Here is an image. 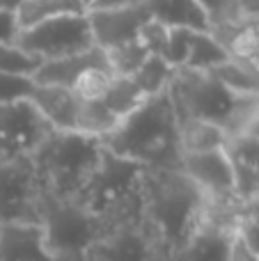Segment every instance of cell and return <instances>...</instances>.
Segmentation results:
<instances>
[{
	"label": "cell",
	"instance_id": "cell-1",
	"mask_svg": "<svg viewBox=\"0 0 259 261\" xmlns=\"http://www.w3.org/2000/svg\"><path fill=\"white\" fill-rule=\"evenodd\" d=\"M110 153L133 161L147 170H179V119L168 92L149 96L140 108L117 124L113 133L101 138Z\"/></svg>",
	"mask_w": 259,
	"mask_h": 261
},
{
	"label": "cell",
	"instance_id": "cell-2",
	"mask_svg": "<svg viewBox=\"0 0 259 261\" xmlns=\"http://www.w3.org/2000/svg\"><path fill=\"white\" fill-rule=\"evenodd\" d=\"M145 170L147 167L115 156L103 147L99 167L76 202L99 218L106 231L113 227L140 225L145 222Z\"/></svg>",
	"mask_w": 259,
	"mask_h": 261
},
{
	"label": "cell",
	"instance_id": "cell-3",
	"mask_svg": "<svg viewBox=\"0 0 259 261\" xmlns=\"http://www.w3.org/2000/svg\"><path fill=\"white\" fill-rule=\"evenodd\" d=\"M103 156L99 138L69 130H53L35 151L37 174L44 195L76 202Z\"/></svg>",
	"mask_w": 259,
	"mask_h": 261
},
{
	"label": "cell",
	"instance_id": "cell-4",
	"mask_svg": "<svg viewBox=\"0 0 259 261\" xmlns=\"http://www.w3.org/2000/svg\"><path fill=\"white\" fill-rule=\"evenodd\" d=\"M142 190L147 222L174 254L200 222L204 195L182 170H145Z\"/></svg>",
	"mask_w": 259,
	"mask_h": 261
},
{
	"label": "cell",
	"instance_id": "cell-5",
	"mask_svg": "<svg viewBox=\"0 0 259 261\" xmlns=\"http://www.w3.org/2000/svg\"><path fill=\"white\" fill-rule=\"evenodd\" d=\"M39 225L55 261H85V254L106 231L103 222L85 206L48 195L41 199Z\"/></svg>",
	"mask_w": 259,
	"mask_h": 261
},
{
	"label": "cell",
	"instance_id": "cell-6",
	"mask_svg": "<svg viewBox=\"0 0 259 261\" xmlns=\"http://www.w3.org/2000/svg\"><path fill=\"white\" fill-rule=\"evenodd\" d=\"M168 94L172 99L177 119L195 117L214 122L223 128L225 119L234 110L241 96L218 83L206 71H193V69H174L172 83L168 87Z\"/></svg>",
	"mask_w": 259,
	"mask_h": 261
},
{
	"label": "cell",
	"instance_id": "cell-7",
	"mask_svg": "<svg viewBox=\"0 0 259 261\" xmlns=\"http://www.w3.org/2000/svg\"><path fill=\"white\" fill-rule=\"evenodd\" d=\"M14 44L32 58L48 62L94 48V37L87 14H64L18 30Z\"/></svg>",
	"mask_w": 259,
	"mask_h": 261
},
{
	"label": "cell",
	"instance_id": "cell-8",
	"mask_svg": "<svg viewBox=\"0 0 259 261\" xmlns=\"http://www.w3.org/2000/svg\"><path fill=\"white\" fill-rule=\"evenodd\" d=\"M44 190L32 156L0 153V225L37 222L41 216Z\"/></svg>",
	"mask_w": 259,
	"mask_h": 261
},
{
	"label": "cell",
	"instance_id": "cell-9",
	"mask_svg": "<svg viewBox=\"0 0 259 261\" xmlns=\"http://www.w3.org/2000/svg\"><path fill=\"white\" fill-rule=\"evenodd\" d=\"M85 261H172L170 245L147 222L108 229L85 254Z\"/></svg>",
	"mask_w": 259,
	"mask_h": 261
},
{
	"label": "cell",
	"instance_id": "cell-10",
	"mask_svg": "<svg viewBox=\"0 0 259 261\" xmlns=\"http://www.w3.org/2000/svg\"><path fill=\"white\" fill-rule=\"evenodd\" d=\"M53 130L30 99L0 103V153L5 156H35Z\"/></svg>",
	"mask_w": 259,
	"mask_h": 261
},
{
	"label": "cell",
	"instance_id": "cell-11",
	"mask_svg": "<svg viewBox=\"0 0 259 261\" xmlns=\"http://www.w3.org/2000/svg\"><path fill=\"white\" fill-rule=\"evenodd\" d=\"M149 18V9L145 3L113 9H87V21L92 28L94 46H99L101 50H110L115 46L138 39L142 25Z\"/></svg>",
	"mask_w": 259,
	"mask_h": 261
},
{
	"label": "cell",
	"instance_id": "cell-12",
	"mask_svg": "<svg viewBox=\"0 0 259 261\" xmlns=\"http://www.w3.org/2000/svg\"><path fill=\"white\" fill-rule=\"evenodd\" d=\"M179 170L191 181H195L202 193H237V174L225 149L186 153L182 156Z\"/></svg>",
	"mask_w": 259,
	"mask_h": 261
},
{
	"label": "cell",
	"instance_id": "cell-13",
	"mask_svg": "<svg viewBox=\"0 0 259 261\" xmlns=\"http://www.w3.org/2000/svg\"><path fill=\"white\" fill-rule=\"evenodd\" d=\"M0 261H55L37 222L0 225Z\"/></svg>",
	"mask_w": 259,
	"mask_h": 261
},
{
	"label": "cell",
	"instance_id": "cell-14",
	"mask_svg": "<svg viewBox=\"0 0 259 261\" xmlns=\"http://www.w3.org/2000/svg\"><path fill=\"white\" fill-rule=\"evenodd\" d=\"M92 67H110L108 58H106V50H101L99 46L78 55H67V58H60V60L41 62L39 69L35 71V76H32V81L37 85H58V87H69L71 90L76 78Z\"/></svg>",
	"mask_w": 259,
	"mask_h": 261
},
{
	"label": "cell",
	"instance_id": "cell-15",
	"mask_svg": "<svg viewBox=\"0 0 259 261\" xmlns=\"http://www.w3.org/2000/svg\"><path fill=\"white\" fill-rule=\"evenodd\" d=\"M30 101L37 106L44 119L55 130L76 133V115H78V96L69 87L58 85H37Z\"/></svg>",
	"mask_w": 259,
	"mask_h": 261
},
{
	"label": "cell",
	"instance_id": "cell-16",
	"mask_svg": "<svg viewBox=\"0 0 259 261\" xmlns=\"http://www.w3.org/2000/svg\"><path fill=\"white\" fill-rule=\"evenodd\" d=\"M234 234L197 222L193 234L174 250L172 261H227V248Z\"/></svg>",
	"mask_w": 259,
	"mask_h": 261
},
{
	"label": "cell",
	"instance_id": "cell-17",
	"mask_svg": "<svg viewBox=\"0 0 259 261\" xmlns=\"http://www.w3.org/2000/svg\"><path fill=\"white\" fill-rule=\"evenodd\" d=\"M149 16L165 28H186L193 32H211V21L197 0H145Z\"/></svg>",
	"mask_w": 259,
	"mask_h": 261
},
{
	"label": "cell",
	"instance_id": "cell-18",
	"mask_svg": "<svg viewBox=\"0 0 259 261\" xmlns=\"http://www.w3.org/2000/svg\"><path fill=\"white\" fill-rule=\"evenodd\" d=\"M225 142H227V135H225V130L218 124L206 122V119H195V117L179 119V147H182V156L225 149Z\"/></svg>",
	"mask_w": 259,
	"mask_h": 261
},
{
	"label": "cell",
	"instance_id": "cell-19",
	"mask_svg": "<svg viewBox=\"0 0 259 261\" xmlns=\"http://www.w3.org/2000/svg\"><path fill=\"white\" fill-rule=\"evenodd\" d=\"M64 14H87V3L85 0H25L14 12V16L18 30H25L46 18L64 16Z\"/></svg>",
	"mask_w": 259,
	"mask_h": 261
},
{
	"label": "cell",
	"instance_id": "cell-20",
	"mask_svg": "<svg viewBox=\"0 0 259 261\" xmlns=\"http://www.w3.org/2000/svg\"><path fill=\"white\" fill-rule=\"evenodd\" d=\"M149 96L136 85L133 78H124V76H115L113 83H110L108 92L101 101L106 103V108L115 115V117L122 122L126 115H131L136 108H140Z\"/></svg>",
	"mask_w": 259,
	"mask_h": 261
},
{
	"label": "cell",
	"instance_id": "cell-21",
	"mask_svg": "<svg viewBox=\"0 0 259 261\" xmlns=\"http://www.w3.org/2000/svg\"><path fill=\"white\" fill-rule=\"evenodd\" d=\"M229 55L223 48L218 39L211 32H193L191 39V50L184 69H193V71H211L214 67L227 62Z\"/></svg>",
	"mask_w": 259,
	"mask_h": 261
},
{
	"label": "cell",
	"instance_id": "cell-22",
	"mask_svg": "<svg viewBox=\"0 0 259 261\" xmlns=\"http://www.w3.org/2000/svg\"><path fill=\"white\" fill-rule=\"evenodd\" d=\"M149 55L151 53L147 50V46L142 44L140 39H133V41H128V44L115 46V48L106 50L110 71H113L115 76H124V78L136 76V71L147 62Z\"/></svg>",
	"mask_w": 259,
	"mask_h": 261
},
{
	"label": "cell",
	"instance_id": "cell-23",
	"mask_svg": "<svg viewBox=\"0 0 259 261\" xmlns=\"http://www.w3.org/2000/svg\"><path fill=\"white\" fill-rule=\"evenodd\" d=\"M172 76H174V69L170 67L163 58L149 55L147 62L136 71L133 81H136V85L140 87L147 96H156V94L168 92L170 83H172Z\"/></svg>",
	"mask_w": 259,
	"mask_h": 261
},
{
	"label": "cell",
	"instance_id": "cell-24",
	"mask_svg": "<svg viewBox=\"0 0 259 261\" xmlns=\"http://www.w3.org/2000/svg\"><path fill=\"white\" fill-rule=\"evenodd\" d=\"M113 78L115 73L110 71V67H92L76 78V83L71 85V92L81 101H101L108 92Z\"/></svg>",
	"mask_w": 259,
	"mask_h": 261
},
{
	"label": "cell",
	"instance_id": "cell-25",
	"mask_svg": "<svg viewBox=\"0 0 259 261\" xmlns=\"http://www.w3.org/2000/svg\"><path fill=\"white\" fill-rule=\"evenodd\" d=\"M41 60L28 55L16 44H0V71L3 73H21V76H35Z\"/></svg>",
	"mask_w": 259,
	"mask_h": 261
},
{
	"label": "cell",
	"instance_id": "cell-26",
	"mask_svg": "<svg viewBox=\"0 0 259 261\" xmlns=\"http://www.w3.org/2000/svg\"><path fill=\"white\" fill-rule=\"evenodd\" d=\"M191 39H193V30H186V28H170L168 44H165L161 58L172 69H182L184 64H186L188 50H191Z\"/></svg>",
	"mask_w": 259,
	"mask_h": 261
},
{
	"label": "cell",
	"instance_id": "cell-27",
	"mask_svg": "<svg viewBox=\"0 0 259 261\" xmlns=\"http://www.w3.org/2000/svg\"><path fill=\"white\" fill-rule=\"evenodd\" d=\"M32 92H35L32 76L0 71V103H14V101L30 99Z\"/></svg>",
	"mask_w": 259,
	"mask_h": 261
},
{
	"label": "cell",
	"instance_id": "cell-28",
	"mask_svg": "<svg viewBox=\"0 0 259 261\" xmlns=\"http://www.w3.org/2000/svg\"><path fill=\"white\" fill-rule=\"evenodd\" d=\"M202 9L206 12L211 21V30L218 25H229V23L241 21V12H239L237 0H197Z\"/></svg>",
	"mask_w": 259,
	"mask_h": 261
},
{
	"label": "cell",
	"instance_id": "cell-29",
	"mask_svg": "<svg viewBox=\"0 0 259 261\" xmlns=\"http://www.w3.org/2000/svg\"><path fill=\"white\" fill-rule=\"evenodd\" d=\"M168 32H170V28H165L163 23H159V21H154V18H149V21L142 25L140 35H138V39H140L142 44L147 46V50H149L151 55H159V58H161V53H163L165 44H168Z\"/></svg>",
	"mask_w": 259,
	"mask_h": 261
},
{
	"label": "cell",
	"instance_id": "cell-30",
	"mask_svg": "<svg viewBox=\"0 0 259 261\" xmlns=\"http://www.w3.org/2000/svg\"><path fill=\"white\" fill-rule=\"evenodd\" d=\"M237 234L246 241V245L259 257V213H248L243 211L241 222H239Z\"/></svg>",
	"mask_w": 259,
	"mask_h": 261
},
{
	"label": "cell",
	"instance_id": "cell-31",
	"mask_svg": "<svg viewBox=\"0 0 259 261\" xmlns=\"http://www.w3.org/2000/svg\"><path fill=\"white\" fill-rule=\"evenodd\" d=\"M227 261H259V257L248 248L241 236L234 234L232 241H229V248H227Z\"/></svg>",
	"mask_w": 259,
	"mask_h": 261
},
{
	"label": "cell",
	"instance_id": "cell-32",
	"mask_svg": "<svg viewBox=\"0 0 259 261\" xmlns=\"http://www.w3.org/2000/svg\"><path fill=\"white\" fill-rule=\"evenodd\" d=\"M18 35V23L12 12L0 9V44H14Z\"/></svg>",
	"mask_w": 259,
	"mask_h": 261
},
{
	"label": "cell",
	"instance_id": "cell-33",
	"mask_svg": "<svg viewBox=\"0 0 259 261\" xmlns=\"http://www.w3.org/2000/svg\"><path fill=\"white\" fill-rule=\"evenodd\" d=\"M145 0H90L87 9H113V7H128V5H140Z\"/></svg>",
	"mask_w": 259,
	"mask_h": 261
},
{
	"label": "cell",
	"instance_id": "cell-34",
	"mask_svg": "<svg viewBox=\"0 0 259 261\" xmlns=\"http://www.w3.org/2000/svg\"><path fill=\"white\" fill-rule=\"evenodd\" d=\"M25 3V0H0V9H5V12H16L21 5Z\"/></svg>",
	"mask_w": 259,
	"mask_h": 261
},
{
	"label": "cell",
	"instance_id": "cell-35",
	"mask_svg": "<svg viewBox=\"0 0 259 261\" xmlns=\"http://www.w3.org/2000/svg\"><path fill=\"white\" fill-rule=\"evenodd\" d=\"M85 3H90V0H85Z\"/></svg>",
	"mask_w": 259,
	"mask_h": 261
}]
</instances>
